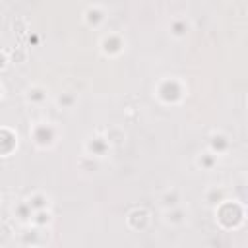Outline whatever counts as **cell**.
Wrapping results in <instances>:
<instances>
[{"instance_id": "1", "label": "cell", "mask_w": 248, "mask_h": 248, "mask_svg": "<svg viewBox=\"0 0 248 248\" xmlns=\"http://www.w3.org/2000/svg\"><path fill=\"white\" fill-rule=\"evenodd\" d=\"M10 236H12L10 231H8L4 225H0V244H6V242L10 240Z\"/></svg>"}, {"instance_id": "2", "label": "cell", "mask_w": 248, "mask_h": 248, "mask_svg": "<svg viewBox=\"0 0 248 248\" xmlns=\"http://www.w3.org/2000/svg\"><path fill=\"white\" fill-rule=\"evenodd\" d=\"M6 66H8V58H6V54L0 52V70H4Z\"/></svg>"}]
</instances>
